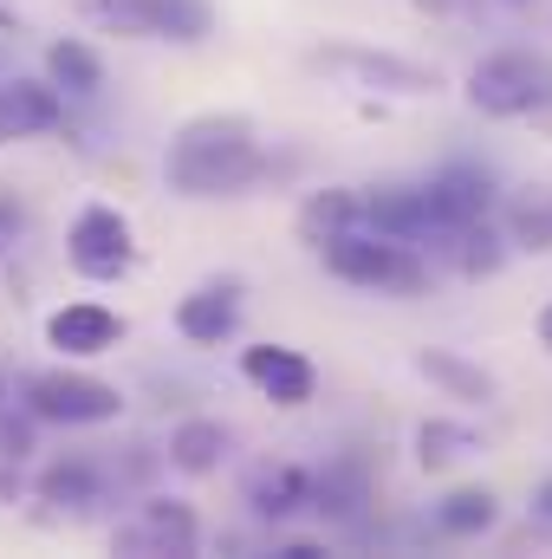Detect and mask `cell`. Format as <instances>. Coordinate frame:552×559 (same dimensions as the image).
Masks as SVG:
<instances>
[{
    "label": "cell",
    "mask_w": 552,
    "mask_h": 559,
    "mask_svg": "<svg viewBox=\"0 0 552 559\" xmlns=\"http://www.w3.org/2000/svg\"><path fill=\"white\" fill-rule=\"evenodd\" d=\"M267 150L254 138L248 118H195L169 138V156H163V176L176 195L189 202H215V195H248L254 182H267Z\"/></svg>",
    "instance_id": "cell-1"
},
{
    "label": "cell",
    "mask_w": 552,
    "mask_h": 559,
    "mask_svg": "<svg viewBox=\"0 0 552 559\" xmlns=\"http://www.w3.org/2000/svg\"><path fill=\"white\" fill-rule=\"evenodd\" d=\"M319 254H325L332 274L364 286V293H397V299L429 293V261L416 254L410 241H391V235H371V228H345Z\"/></svg>",
    "instance_id": "cell-2"
},
{
    "label": "cell",
    "mask_w": 552,
    "mask_h": 559,
    "mask_svg": "<svg viewBox=\"0 0 552 559\" xmlns=\"http://www.w3.org/2000/svg\"><path fill=\"white\" fill-rule=\"evenodd\" d=\"M468 105L481 118H533L552 111V59L527 46H501L468 72Z\"/></svg>",
    "instance_id": "cell-3"
},
{
    "label": "cell",
    "mask_w": 552,
    "mask_h": 559,
    "mask_svg": "<svg viewBox=\"0 0 552 559\" xmlns=\"http://www.w3.org/2000/svg\"><path fill=\"white\" fill-rule=\"evenodd\" d=\"M20 404H26V417L65 423V429H92V423L124 417V391L92 378V371H33L20 384Z\"/></svg>",
    "instance_id": "cell-4"
},
{
    "label": "cell",
    "mask_w": 552,
    "mask_h": 559,
    "mask_svg": "<svg viewBox=\"0 0 552 559\" xmlns=\"http://www.w3.org/2000/svg\"><path fill=\"white\" fill-rule=\"evenodd\" d=\"M195 540H202V521H195V508L176 501V495H149V501H137V508L111 527V547L131 554V559L195 554Z\"/></svg>",
    "instance_id": "cell-5"
},
{
    "label": "cell",
    "mask_w": 552,
    "mask_h": 559,
    "mask_svg": "<svg viewBox=\"0 0 552 559\" xmlns=\"http://www.w3.org/2000/svg\"><path fill=\"white\" fill-rule=\"evenodd\" d=\"M312 66L338 72L364 92H391V98H435V85H442L429 66L397 59V52H371V46H325V52H312Z\"/></svg>",
    "instance_id": "cell-6"
},
{
    "label": "cell",
    "mask_w": 552,
    "mask_h": 559,
    "mask_svg": "<svg viewBox=\"0 0 552 559\" xmlns=\"http://www.w3.org/2000/svg\"><path fill=\"white\" fill-rule=\"evenodd\" d=\"M65 261L85 280H118L131 261H137V241H131V222L111 209V202H92L79 209L72 235H65Z\"/></svg>",
    "instance_id": "cell-7"
},
{
    "label": "cell",
    "mask_w": 552,
    "mask_h": 559,
    "mask_svg": "<svg viewBox=\"0 0 552 559\" xmlns=\"http://www.w3.org/2000/svg\"><path fill=\"white\" fill-rule=\"evenodd\" d=\"M59 118H65V92L52 79H13V85H0V143L46 138V131H59Z\"/></svg>",
    "instance_id": "cell-8"
},
{
    "label": "cell",
    "mask_w": 552,
    "mask_h": 559,
    "mask_svg": "<svg viewBox=\"0 0 552 559\" xmlns=\"http://www.w3.org/2000/svg\"><path fill=\"white\" fill-rule=\"evenodd\" d=\"M241 371H248V384L261 391V397H274L279 411H299V404H312V365L292 352V345H248L241 352Z\"/></svg>",
    "instance_id": "cell-9"
},
{
    "label": "cell",
    "mask_w": 552,
    "mask_h": 559,
    "mask_svg": "<svg viewBox=\"0 0 552 559\" xmlns=\"http://www.w3.org/2000/svg\"><path fill=\"white\" fill-rule=\"evenodd\" d=\"M422 202H429V228H442V222H475V215L494 209V176L475 169V163H448L442 176L422 182Z\"/></svg>",
    "instance_id": "cell-10"
},
{
    "label": "cell",
    "mask_w": 552,
    "mask_h": 559,
    "mask_svg": "<svg viewBox=\"0 0 552 559\" xmlns=\"http://www.w3.org/2000/svg\"><path fill=\"white\" fill-rule=\"evenodd\" d=\"M118 338H124V319H118L111 306H98V299L59 306V312L46 319V345L65 352V358H98V352H111Z\"/></svg>",
    "instance_id": "cell-11"
},
{
    "label": "cell",
    "mask_w": 552,
    "mask_h": 559,
    "mask_svg": "<svg viewBox=\"0 0 552 559\" xmlns=\"http://www.w3.org/2000/svg\"><path fill=\"white\" fill-rule=\"evenodd\" d=\"M235 325H241V286L235 280H208V286L182 293V306H176V332L189 345H221V338H235Z\"/></svg>",
    "instance_id": "cell-12"
},
{
    "label": "cell",
    "mask_w": 552,
    "mask_h": 559,
    "mask_svg": "<svg viewBox=\"0 0 552 559\" xmlns=\"http://www.w3.org/2000/svg\"><path fill=\"white\" fill-rule=\"evenodd\" d=\"M422 241H429L435 261H448L455 274H468V280L494 274V267L507 261V248H501V235L488 228V215H475V222H442V228H429Z\"/></svg>",
    "instance_id": "cell-13"
},
{
    "label": "cell",
    "mask_w": 552,
    "mask_h": 559,
    "mask_svg": "<svg viewBox=\"0 0 552 559\" xmlns=\"http://www.w3.org/2000/svg\"><path fill=\"white\" fill-rule=\"evenodd\" d=\"M241 495L261 521H292L299 508H312V475L299 462H254Z\"/></svg>",
    "instance_id": "cell-14"
},
{
    "label": "cell",
    "mask_w": 552,
    "mask_h": 559,
    "mask_svg": "<svg viewBox=\"0 0 552 559\" xmlns=\"http://www.w3.org/2000/svg\"><path fill=\"white\" fill-rule=\"evenodd\" d=\"M228 449H235V436L208 417H189V423L169 429V462H176L182 475H215V468L228 462Z\"/></svg>",
    "instance_id": "cell-15"
},
{
    "label": "cell",
    "mask_w": 552,
    "mask_h": 559,
    "mask_svg": "<svg viewBox=\"0 0 552 559\" xmlns=\"http://www.w3.org/2000/svg\"><path fill=\"white\" fill-rule=\"evenodd\" d=\"M416 371L442 391V397H461V404H488L494 397V371L455 358V352H416Z\"/></svg>",
    "instance_id": "cell-16"
},
{
    "label": "cell",
    "mask_w": 552,
    "mask_h": 559,
    "mask_svg": "<svg viewBox=\"0 0 552 559\" xmlns=\"http://www.w3.org/2000/svg\"><path fill=\"white\" fill-rule=\"evenodd\" d=\"M39 501H52V508H65V514H92L98 501H105V475L92 468V462H52L46 475H39Z\"/></svg>",
    "instance_id": "cell-17"
},
{
    "label": "cell",
    "mask_w": 552,
    "mask_h": 559,
    "mask_svg": "<svg viewBox=\"0 0 552 559\" xmlns=\"http://www.w3.org/2000/svg\"><path fill=\"white\" fill-rule=\"evenodd\" d=\"M364 501H371V475L358 462H332L325 475H312V508L325 521H358Z\"/></svg>",
    "instance_id": "cell-18"
},
{
    "label": "cell",
    "mask_w": 552,
    "mask_h": 559,
    "mask_svg": "<svg viewBox=\"0 0 552 559\" xmlns=\"http://www.w3.org/2000/svg\"><path fill=\"white\" fill-rule=\"evenodd\" d=\"M46 79L72 98H92V92H105V59L85 39H52L46 46Z\"/></svg>",
    "instance_id": "cell-19"
},
{
    "label": "cell",
    "mask_w": 552,
    "mask_h": 559,
    "mask_svg": "<svg viewBox=\"0 0 552 559\" xmlns=\"http://www.w3.org/2000/svg\"><path fill=\"white\" fill-rule=\"evenodd\" d=\"M345 228H358V195H351V189H319V195H305V209H299V241H305V248H325V241L345 235Z\"/></svg>",
    "instance_id": "cell-20"
},
{
    "label": "cell",
    "mask_w": 552,
    "mask_h": 559,
    "mask_svg": "<svg viewBox=\"0 0 552 559\" xmlns=\"http://www.w3.org/2000/svg\"><path fill=\"white\" fill-rule=\"evenodd\" d=\"M494 521H501V501H494L488 488H455V495L435 501V527H442L448 540H475V534H488Z\"/></svg>",
    "instance_id": "cell-21"
},
{
    "label": "cell",
    "mask_w": 552,
    "mask_h": 559,
    "mask_svg": "<svg viewBox=\"0 0 552 559\" xmlns=\"http://www.w3.org/2000/svg\"><path fill=\"white\" fill-rule=\"evenodd\" d=\"M481 449V436L468 429V423H422L416 429V462L422 468H448V462H461V455H475Z\"/></svg>",
    "instance_id": "cell-22"
},
{
    "label": "cell",
    "mask_w": 552,
    "mask_h": 559,
    "mask_svg": "<svg viewBox=\"0 0 552 559\" xmlns=\"http://www.w3.org/2000/svg\"><path fill=\"white\" fill-rule=\"evenodd\" d=\"M215 33L208 0H156V33L149 39H176V46H202Z\"/></svg>",
    "instance_id": "cell-23"
},
{
    "label": "cell",
    "mask_w": 552,
    "mask_h": 559,
    "mask_svg": "<svg viewBox=\"0 0 552 559\" xmlns=\"http://www.w3.org/2000/svg\"><path fill=\"white\" fill-rule=\"evenodd\" d=\"M514 241L533 248V254H547L552 248V195H527V202H514Z\"/></svg>",
    "instance_id": "cell-24"
},
{
    "label": "cell",
    "mask_w": 552,
    "mask_h": 559,
    "mask_svg": "<svg viewBox=\"0 0 552 559\" xmlns=\"http://www.w3.org/2000/svg\"><path fill=\"white\" fill-rule=\"evenodd\" d=\"M13 235H20V202L0 189V261H7V248H13Z\"/></svg>",
    "instance_id": "cell-25"
},
{
    "label": "cell",
    "mask_w": 552,
    "mask_h": 559,
    "mask_svg": "<svg viewBox=\"0 0 552 559\" xmlns=\"http://www.w3.org/2000/svg\"><path fill=\"white\" fill-rule=\"evenodd\" d=\"M13 495H20V462L0 455V501H13Z\"/></svg>",
    "instance_id": "cell-26"
},
{
    "label": "cell",
    "mask_w": 552,
    "mask_h": 559,
    "mask_svg": "<svg viewBox=\"0 0 552 559\" xmlns=\"http://www.w3.org/2000/svg\"><path fill=\"white\" fill-rule=\"evenodd\" d=\"M533 521H540V527H552V475L533 488Z\"/></svg>",
    "instance_id": "cell-27"
},
{
    "label": "cell",
    "mask_w": 552,
    "mask_h": 559,
    "mask_svg": "<svg viewBox=\"0 0 552 559\" xmlns=\"http://www.w3.org/2000/svg\"><path fill=\"white\" fill-rule=\"evenodd\" d=\"M540 345H547V352H552V306H547V312H540Z\"/></svg>",
    "instance_id": "cell-28"
},
{
    "label": "cell",
    "mask_w": 552,
    "mask_h": 559,
    "mask_svg": "<svg viewBox=\"0 0 552 559\" xmlns=\"http://www.w3.org/2000/svg\"><path fill=\"white\" fill-rule=\"evenodd\" d=\"M514 7H527V0H514Z\"/></svg>",
    "instance_id": "cell-29"
}]
</instances>
